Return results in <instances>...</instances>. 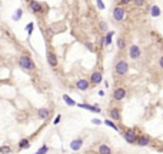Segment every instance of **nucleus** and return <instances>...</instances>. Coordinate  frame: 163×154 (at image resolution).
<instances>
[{
  "label": "nucleus",
  "mask_w": 163,
  "mask_h": 154,
  "mask_svg": "<svg viewBox=\"0 0 163 154\" xmlns=\"http://www.w3.org/2000/svg\"><path fill=\"white\" fill-rule=\"evenodd\" d=\"M129 63H127V60L126 59H119L113 66V73L116 77H119V79H123V77H126L127 73H129Z\"/></svg>",
  "instance_id": "nucleus-1"
},
{
  "label": "nucleus",
  "mask_w": 163,
  "mask_h": 154,
  "mask_svg": "<svg viewBox=\"0 0 163 154\" xmlns=\"http://www.w3.org/2000/svg\"><path fill=\"white\" fill-rule=\"evenodd\" d=\"M17 66L25 70V72H34L36 70V63L29 54H22L17 60Z\"/></svg>",
  "instance_id": "nucleus-2"
},
{
  "label": "nucleus",
  "mask_w": 163,
  "mask_h": 154,
  "mask_svg": "<svg viewBox=\"0 0 163 154\" xmlns=\"http://www.w3.org/2000/svg\"><path fill=\"white\" fill-rule=\"evenodd\" d=\"M139 134H140V133H139L136 129H124V130H122L123 138H124V141L129 143V144H136Z\"/></svg>",
  "instance_id": "nucleus-3"
},
{
  "label": "nucleus",
  "mask_w": 163,
  "mask_h": 154,
  "mask_svg": "<svg viewBox=\"0 0 163 154\" xmlns=\"http://www.w3.org/2000/svg\"><path fill=\"white\" fill-rule=\"evenodd\" d=\"M29 9H30V12L33 14H43L46 12L44 4L39 0H29Z\"/></svg>",
  "instance_id": "nucleus-4"
},
{
  "label": "nucleus",
  "mask_w": 163,
  "mask_h": 154,
  "mask_svg": "<svg viewBox=\"0 0 163 154\" xmlns=\"http://www.w3.org/2000/svg\"><path fill=\"white\" fill-rule=\"evenodd\" d=\"M126 97H127V89L124 86H117L113 90V93H112L113 101H123Z\"/></svg>",
  "instance_id": "nucleus-5"
},
{
  "label": "nucleus",
  "mask_w": 163,
  "mask_h": 154,
  "mask_svg": "<svg viewBox=\"0 0 163 154\" xmlns=\"http://www.w3.org/2000/svg\"><path fill=\"white\" fill-rule=\"evenodd\" d=\"M112 16H113V20H116L117 23L123 22L124 17H126V9H124V6L117 4V6L113 9V12H112Z\"/></svg>",
  "instance_id": "nucleus-6"
},
{
  "label": "nucleus",
  "mask_w": 163,
  "mask_h": 154,
  "mask_svg": "<svg viewBox=\"0 0 163 154\" xmlns=\"http://www.w3.org/2000/svg\"><path fill=\"white\" fill-rule=\"evenodd\" d=\"M142 49L139 47V44H130L129 46V50H127V56H129V59L130 60H139L140 57H142Z\"/></svg>",
  "instance_id": "nucleus-7"
},
{
  "label": "nucleus",
  "mask_w": 163,
  "mask_h": 154,
  "mask_svg": "<svg viewBox=\"0 0 163 154\" xmlns=\"http://www.w3.org/2000/svg\"><path fill=\"white\" fill-rule=\"evenodd\" d=\"M107 113H109V119H110V120H113V121H116V123L122 121V108H120V107H117V106L110 107Z\"/></svg>",
  "instance_id": "nucleus-8"
},
{
  "label": "nucleus",
  "mask_w": 163,
  "mask_h": 154,
  "mask_svg": "<svg viewBox=\"0 0 163 154\" xmlns=\"http://www.w3.org/2000/svg\"><path fill=\"white\" fill-rule=\"evenodd\" d=\"M89 81L92 86H99V84L103 81V72H102V70H93V72L90 73Z\"/></svg>",
  "instance_id": "nucleus-9"
},
{
  "label": "nucleus",
  "mask_w": 163,
  "mask_h": 154,
  "mask_svg": "<svg viewBox=\"0 0 163 154\" xmlns=\"http://www.w3.org/2000/svg\"><path fill=\"white\" fill-rule=\"evenodd\" d=\"M46 60H47V64L52 67V69H57V66H59V57L55 51H52V50H47V53H46Z\"/></svg>",
  "instance_id": "nucleus-10"
},
{
  "label": "nucleus",
  "mask_w": 163,
  "mask_h": 154,
  "mask_svg": "<svg viewBox=\"0 0 163 154\" xmlns=\"http://www.w3.org/2000/svg\"><path fill=\"white\" fill-rule=\"evenodd\" d=\"M153 144V140H152V137L150 136H147V134H139L138 137V141H136V146L139 147H149Z\"/></svg>",
  "instance_id": "nucleus-11"
},
{
  "label": "nucleus",
  "mask_w": 163,
  "mask_h": 154,
  "mask_svg": "<svg viewBox=\"0 0 163 154\" xmlns=\"http://www.w3.org/2000/svg\"><path fill=\"white\" fill-rule=\"evenodd\" d=\"M36 116H37V119H39V120L46 121V120H49L50 116H52V110L47 108V107H40V108L36 111Z\"/></svg>",
  "instance_id": "nucleus-12"
},
{
  "label": "nucleus",
  "mask_w": 163,
  "mask_h": 154,
  "mask_svg": "<svg viewBox=\"0 0 163 154\" xmlns=\"http://www.w3.org/2000/svg\"><path fill=\"white\" fill-rule=\"evenodd\" d=\"M90 81L87 79H79V80H76L74 83V87L79 90V91H87L90 89Z\"/></svg>",
  "instance_id": "nucleus-13"
},
{
  "label": "nucleus",
  "mask_w": 163,
  "mask_h": 154,
  "mask_svg": "<svg viewBox=\"0 0 163 154\" xmlns=\"http://www.w3.org/2000/svg\"><path fill=\"white\" fill-rule=\"evenodd\" d=\"M77 107L79 108H84L87 111H92V113H102V108L99 106H93V104H87V103H77Z\"/></svg>",
  "instance_id": "nucleus-14"
},
{
  "label": "nucleus",
  "mask_w": 163,
  "mask_h": 154,
  "mask_svg": "<svg viewBox=\"0 0 163 154\" xmlns=\"http://www.w3.org/2000/svg\"><path fill=\"white\" fill-rule=\"evenodd\" d=\"M69 146H70V150H72V151H79L82 148V146H83V138H80V137L74 138V140L70 141Z\"/></svg>",
  "instance_id": "nucleus-15"
},
{
  "label": "nucleus",
  "mask_w": 163,
  "mask_h": 154,
  "mask_svg": "<svg viewBox=\"0 0 163 154\" xmlns=\"http://www.w3.org/2000/svg\"><path fill=\"white\" fill-rule=\"evenodd\" d=\"M30 146H32L30 140L26 137L20 138V141L17 143V148H19V150H27V148H30Z\"/></svg>",
  "instance_id": "nucleus-16"
},
{
  "label": "nucleus",
  "mask_w": 163,
  "mask_h": 154,
  "mask_svg": "<svg viewBox=\"0 0 163 154\" xmlns=\"http://www.w3.org/2000/svg\"><path fill=\"white\" fill-rule=\"evenodd\" d=\"M98 153L99 154H113V151H112L110 146H107L106 143H102L98 147Z\"/></svg>",
  "instance_id": "nucleus-17"
},
{
  "label": "nucleus",
  "mask_w": 163,
  "mask_h": 154,
  "mask_svg": "<svg viewBox=\"0 0 163 154\" xmlns=\"http://www.w3.org/2000/svg\"><path fill=\"white\" fill-rule=\"evenodd\" d=\"M116 47H117V50H119V51H123V50H124V49H126V47H127V43H126V39L120 36V37H119V39L116 40Z\"/></svg>",
  "instance_id": "nucleus-18"
},
{
  "label": "nucleus",
  "mask_w": 163,
  "mask_h": 154,
  "mask_svg": "<svg viewBox=\"0 0 163 154\" xmlns=\"http://www.w3.org/2000/svg\"><path fill=\"white\" fill-rule=\"evenodd\" d=\"M113 36H114V32H107L105 36H103V40H105V47L110 46L113 43Z\"/></svg>",
  "instance_id": "nucleus-19"
},
{
  "label": "nucleus",
  "mask_w": 163,
  "mask_h": 154,
  "mask_svg": "<svg viewBox=\"0 0 163 154\" xmlns=\"http://www.w3.org/2000/svg\"><path fill=\"white\" fill-rule=\"evenodd\" d=\"M62 98H63V101H65V103L69 106V107H74V106L77 104V103H76V101L73 100V98L69 96V94H63V96H62Z\"/></svg>",
  "instance_id": "nucleus-20"
},
{
  "label": "nucleus",
  "mask_w": 163,
  "mask_h": 154,
  "mask_svg": "<svg viewBox=\"0 0 163 154\" xmlns=\"http://www.w3.org/2000/svg\"><path fill=\"white\" fill-rule=\"evenodd\" d=\"M103 124H106L107 127H110V129H113L114 131H120V129H119V126L116 124V121H113V120H110V119H106V120L103 121Z\"/></svg>",
  "instance_id": "nucleus-21"
},
{
  "label": "nucleus",
  "mask_w": 163,
  "mask_h": 154,
  "mask_svg": "<svg viewBox=\"0 0 163 154\" xmlns=\"http://www.w3.org/2000/svg\"><path fill=\"white\" fill-rule=\"evenodd\" d=\"M149 12H150V16L152 17H159L160 16V13H162V12H160V7H159V6H152V7H149Z\"/></svg>",
  "instance_id": "nucleus-22"
},
{
  "label": "nucleus",
  "mask_w": 163,
  "mask_h": 154,
  "mask_svg": "<svg viewBox=\"0 0 163 154\" xmlns=\"http://www.w3.org/2000/svg\"><path fill=\"white\" fill-rule=\"evenodd\" d=\"M22 16H23V9H16V12L13 13L12 19H13L15 22H19V20L22 19Z\"/></svg>",
  "instance_id": "nucleus-23"
},
{
  "label": "nucleus",
  "mask_w": 163,
  "mask_h": 154,
  "mask_svg": "<svg viewBox=\"0 0 163 154\" xmlns=\"http://www.w3.org/2000/svg\"><path fill=\"white\" fill-rule=\"evenodd\" d=\"M13 153V148L7 144H4V146H0V154H12Z\"/></svg>",
  "instance_id": "nucleus-24"
},
{
  "label": "nucleus",
  "mask_w": 163,
  "mask_h": 154,
  "mask_svg": "<svg viewBox=\"0 0 163 154\" xmlns=\"http://www.w3.org/2000/svg\"><path fill=\"white\" fill-rule=\"evenodd\" d=\"M33 30H34V23H33V22L27 23V25H26V33H27V37H30V36H32Z\"/></svg>",
  "instance_id": "nucleus-25"
},
{
  "label": "nucleus",
  "mask_w": 163,
  "mask_h": 154,
  "mask_svg": "<svg viewBox=\"0 0 163 154\" xmlns=\"http://www.w3.org/2000/svg\"><path fill=\"white\" fill-rule=\"evenodd\" d=\"M49 146H46V144H43V146H40L39 147V150H37V151H36V153L34 154H47L49 153Z\"/></svg>",
  "instance_id": "nucleus-26"
},
{
  "label": "nucleus",
  "mask_w": 163,
  "mask_h": 154,
  "mask_svg": "<svg viewBox=\"0 0 163 154\" xmlns=\"http://www.w3.org/2000/svg\"><path fill=\"white\" fill-rule=\"evenodd\" d=\"M83 44H84V47L89 50V51H92V53H95V51H96V47H95V44H93L92 41H84Z\"/></svg>",
  "instance_id": "nucleus-27"
},
{
  "label": "nucleus",
  "mask_w": 163,
  "mask_h": 154,
  "mask_svg": "<svg viewBox=\"0 0 163 154\" xmlns=\"http://www.w3.org/2000/svg\"><path fill=\"white\" fill-rule=\"evenodd\" d=\"M136 7H145V4H146V0H133L132 1Z\"/></svg>",
  "instance_id": "nucleus-28"
},
{
  "label": "nucleus",
  "mask_w": 163,
  "mask_h": 154,
  "mask_svg": "<svg viewBox=\"0 0 163 154\" xmlns=\"http://www.w3.org/2000/svg\"><path fill=\"white\" fill-rule=\"evenodd\" d=\"M99 29H100L103 33L109 32V30H107V23H106V22H100V23H99Z\"/></svg>",
  "instance_id": "nucleus-29"
},
{
  "label": "nucleus",
  "mask_w": 163,
  "mask_h": 154,
  "mask_svg": "<svg viewBox=\"0 0 163 154\" xmlns=\"http://www.w3.org/2000/svg\"><path fill=\"white\" fill-rule=\"evenodd\" d=\"M96 6H98L99 10H105V3L102 0H96Z\"/></svg>",
  "instance_id": "nucleus-30"
},
{
  "label": "nucleus",
  "mask_w": 163,
  "mask_h": 154,
  "mask_svg": "<svg viewBox=\"0 0 163 154\" xmlns=\"http://www.w3.org/2000/svg\"><path fill=\"white\" fill-rule=\"evenodd\" d=\"M117 1H119L120 6H127V4H130L133 0H117Z\"/></svg>",
  "instance_id": "nucleus-31"
},
{
  "label": "nucleus",
  "mask_w": 163,
  "mask_h": 154,
  "mask_svg": "<svg viewBox=\"0 0 163 154\" xmlns=\"http://www.w3.org/2000/svg\"><path fill=\"white\" fill-rule=\"evenodd\" d=\"M60 121H62V116H60V114H57L56 117H55V120H53V124H55V126H57Z\"/></svg>",
  "instance_id": "nucleus-32"
},
{
  "label": "nucleus",
  "mask_w": 163,
  "mask_h": 154,
  "mask_svg": "<svg viewBox=\"0 0 163 154\" xmlns=\"http://www.w3.org/2000/svg\"><path fill=\"white\" fill-rule=\"evenodd\" d=\"M157 66H159V67L163 70V54L159 57V60H157Z\"/></svg>",
  "instance_id": "nucleus-33"
},
{
  "label": "nucleus",
  "mask_w": 163,
  "mask_h": 154,
  "mask_svg": "<svg viewBox=\"0 0 163 154\" xmlns=\"http://www.w3.org/2000/svg\"><path fill=\"white\" fill-rule=\"evenodd\" d=\"M92 123H93V124H96V126H99V124H102V120H99V119H93V120H92Z\"/></svg>",
  "instance_id": "nucleus-34"
},
{
  "label": "nucleus",
  "mask_w": 163,
  "mask_h": 154,
  "mask_svg": "<svg viewBox=\"0 0 163 154\" xmlns=\"http://www.w3.org/2000/svg\"><path fill=\"white\" fill-rule=\"evenodd\" d=\"M99 96H102V97H103V96H105V91H103V90H99Z\"/></svg>",
  "instance_id": "nucleus-35"
}]
</instances>
